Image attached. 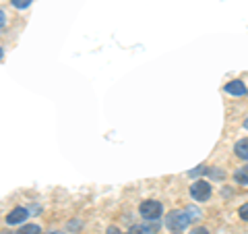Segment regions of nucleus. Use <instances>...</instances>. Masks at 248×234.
<instances>
[{
	"label": "nucleus",
	"instance_id": "39448f33",
	"mask_svg": "<svg viewBox=\"0 0 248 234\" xmlns=\"http://www.w3.org/2000/svg\"><path fill=\"white\" fill-rule=\"evenodd\" d=\"M223 89H226V93H230V96H236V98H242V96H246V93H248V87L244 85V81H240V79L230 81Z\"/></svg>",
	"mask_w": 248,
	"mask_h": 234
},
{
	"label": "nucleus",
	"instance_id": "dca6fc26",
	"mask_svg": "<svg viewBox=\"0 0 248 234\" xmlns=\"http://www.w3.org/2000/svg\"><path fill=\"white\" fill-rule=\"evenodd\" d=\"M172 234H178V232H172Z\"/></svg>",
	"mask_w": 248,
	"mask_h": 234
},
{
	"label": "nucleus",
	"instance_id": "f257e3e1",
	"mask_svg": "<svg viewBox=\"0 0 248 234\" xmlns=\"http://www.w3.org/2000/svg\"><path fill=\"white\" fill-rule=\"evenodd\" d=\"M190 216H192L190 209H176V212H170L166 217V226L172 232H180L184 228H188L190 222L195 220V217H190Z\"/></svg>",
	"mask_w": 248,
	"mask_h": 234
},
{
	"label": "nucleus",
	"instance_id": "0eeeda50",
	"mask_svg": "<svg viewBox=\"0 0 248 234\" xmlns=\"http://www.w3.org/2000/svg\"><path fill=\"white\" fill-rule=\"evenodd\" d=\"M234 181L238 184H246L248 186V166H242L240 170H236V172H234Z\"/></svg>",
	"mask_w": 248,
	"mask_h": 234
},
{
	"label": "nucleus",
	"instance_id": "7ed1b4c3",
	"mask_svg": "<svg viewBox=\"0 0 248 234\" xmlns=\"http://www.w3.org/2000/svg\"><path fill=\"white\" fill-rule=\"evenodd\" d=\"M211 183L209 181H195L190 186V197L199 201V203H205V201L211 197Z\"/></svg>",
	"mask_w": 248,
	"mask_h": 234
},
{
	"label": "nucleus",
	"instance_id": "4468645a",
	"mask_svg": "<svg viewBox=\"0 0 248 234\" xmlns=\"http://www.w3.org/2000/svg\"><path fill=\"white\" fill-rule=\"evenodd\" d=\"M244 129H246V131H248V118H246V120H244Z\"/></svg>",
	"mask_w": 248,
	"mask_h": 234
},
{
	"label": "nucleus",
	"instance_id": "423d86ee",
	"mask_svg": "<svg viewBox=\"0 0 248 234\" xmlns=\"http://www.w3.org/2000/svg\"><path fill=\"white\" fill-rule=\"evenodd\" d=\"M234 153L238 155L240 160L248 162V139H240V141L234 145Z\"/></svg>",
	"mask_w": 248,
	"mask_h": 234
},
{
	"label": "nucleus",
	"instance_id": "f03ea898",
	"mask_svg": "<svg viewBox=\"0 0 248 234\" xmlns=\"http://www.w3.org/2000/svg\"><path fill=\"white\" fill-rule=\"evenodd\" d=\"M139 214H141L143 220L155 222V220H159L161 217V214H164V205H161V201L147 199V201H143V203L139 205Z\"/></svg>",
	"mask_w": 248,
	"mask_h": 234
},
{
	"label": "nucleus",
	"instance_id": "6e6552de",
	"mask_svg": "<svg viewBox=\"0 0 248 234\" xmlns=\"http://www.w3.org/2000/svg\"><path fill=\"white\" fill-rule=\"evenodd\" d=\"M19 234H42V228L37 224H25L19 230Z\"/></svg>",
	"mask_w": 248,
	"mask_h": 234
},
{
	"label": "nucleus",
	"instance_id": "f8f14e48",
	"mask_svg": "<svg viewBox=\"0 0 248 234\" xmlns=\"http://www.w3.org/2000/svg\"><path fill=\"white\" fill-rule=\"evenodd\" d=\"M190 234H209V230H207V228H203V226H199V228H195Z\"/></svg>",
	"mask_w": 248,
	"mask_h": 234
},
{
	"label": "nucleus",
	"instance_id": "1a4fd4ad",
	"mask_svg": "<svg viewBox=\"0 0 248 234\" xmlns=\"http://www.w3.org/2000/svg\"><path fill=\"white\" fill-rule=\"evenodd\" d=\"M31 2H33V0H11V6H15V9H19V11H25L31 6Z\"/></svg>",
	"mask_w": 248,
	"mask_h": 234
},
{
	"label": "nucleus",
	"instance_id": "9d476101",
	"mask_svg": "<svg viewBox=\"0 0 248 234\" xmlns=\"http://www.w3.org/2000/svg\"><path fill=\"white\" fill-rule=\"evenodd\" d=\"M128 234H151V230L145 228V226H133V228L128 230Z\"/></svg>",
	"mask_w": 248,
	"mask_h": 234
},
{
	"label": "nucleus",
	"instance_id": "20e7f679",
	"mask_svg": "<svg viewBox=\"0 0 248 234\" xmlns=\"http://www.w3.org/2000/svg\"><path fill=\"white\" fill-rule=\"evenodd\" d=\"M29 216V212L25 207H15V209H11L9 214H6V224L9 226H15V224H21V222H25V217Z\"/></svg>",
	"mask_w": 248,
	"mask_h": 234
},
{
	"label": "nucleus",
	"instance_id": "2eb2a0df",
	"mask_svg": "<svg viewBox=\"0 0 248 234\" xmlns=\"http://www.w3.org/2000/svg\"><path fill=\"white\" fill-rule=\"evenodd\" d=\"M50 234H62V232H50Z\"/></svg>",
	"mask_w": 248,
	"mask_h": 234
},
{
	"label": "nucleus",
	"instance_id": "ddd939ff",
	"mask_svg": "<svg viewBox=\"0 0 248 234\" xmlns=\"http://www.w3.org/2000/svg\"><path fill=\"white\" fill-rule=\"evenodd\" d=\"M106 234H122L118 228H116V226H110V228H108V232Z\"/></svg>",
	"mask_w": 248,
	"mask_h": 234
},
{
	"label": "nucleus",
	"instance_id": "9b49d317",
	"mask_svg": "<svg viewBox=\"0 0 248 234\" xmlns=\"http://www.w3.org/2000/svg\"><path fill=\"white\" fill-rule=\"evenodd\" d=\"M238 216H240V220H244V222H248V203H244V205H240V209H238Z\"/></svg>",
	"mask_w": 248,
	"mask_h": 234
}]
</instances>
